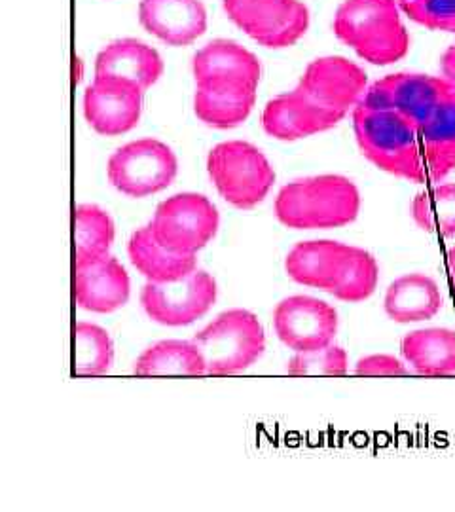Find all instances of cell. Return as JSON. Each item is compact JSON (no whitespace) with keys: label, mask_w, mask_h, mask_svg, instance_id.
I'll list each match as a JSON object with an SVG mask.
<instances>
[{"label":"cell","mask_w":455,"mask_h":512,"mask_svg":"<svg viewBox=\"0 0 455 512\" xmlns=\"http://www.w3.org/2000/svg\"><path fill=\"white\" fill-rule=\"evenodd\" d=\"M378 279H380V266L376 258L364 249L351 247L346 272L330 294L344 302H363L376 291Z\"/></svg>","instance_id":"f1b7e54d"},{"label":"cell","mask_w":455,"mask_h":512,"mask_svg":"<svg viewBox=\"0 0 455 512\" xmlns=\"http://www.w3.org/2000/svg\"><path fill=\"white\" fill-rule=\"evenodd\" d=\"M277 338L296 353H310L332 344L338 330L336 310L313 296H289L273 310Z\"/></svg>","instance_id":"7c38bea8"},{"label":"cell","mask_w":455,"mask_h":512,"mask_svg":"<svg viewBox=\"0 0 455 512\" xmlns=\"http://www.w3.org/2000/svg\"><path fill=\"white\" fill-rule=\"evenodd\" d=\"M440 71L444 80H448L455 86V44H452L440 57Z\"/></svg>","instance_id":"d6a6232c"},{"label":"cell","mask_w":455,"mask_h":512,"mask_svg":"<svg viewBox=\"0 0 455 512\" xmlns=\"http://www.w3.org/2000/svg\"><path fill=\"white\" fill-rule=\"evenodd\" d=\"M143 93L135 82L126 78L95 76L82 99L84 116L99 135H124L141 120Z\"/></svg>","instance_id":"4fadbf2b"},{"label":"cell","mask_w":455,"mask_h":512,"mask_svg":"<svg viewBox=\"0 0 455 512\" xmlns=\"http://www.w3.org/2000/svg\"><path fill=\"white\" fill-rule=\"evenodd\" d=\"M404 361L421 376H454L455 332L450 329H423L402 338Z\"/></svg>","instance_id":"cb8c5ba5"},{"label":"cell","mask_w":455,"mask_h":512,"mask_svg":"<svg viewBox=\"0 0 455 512\" xmlns=\"http://www.w3.org/2000/svg\"><path fill=\"white\" fill-rule=\"evenodd\" d=\"M402 12L419 25L455 33V0H397Z\"/></svg>","instance_id":"4dcf8cb0"},{"label":"cell","mask_w":455,"mask_h":512,"mask_svg":"<svg viewBox=\"0 0 455 512\" xmlns=\"http://www.w3.org/2000/svg\"><path fill=\"white\" fill-rule=\"evenodd\" d=\"M444 306L437 281L425 274L402 275L395 279L383 300V310L397 323H419L433 319Z\"/></svg>","instance_id":"44dd1931"},{"label":"cell","mask_w":455,"mask_h":512,"mask_svg":"<svg viewBox=\"0 0 455 512\" xmlns=\"http://www.w3.org/2000/svg\"><path fill=\"white\" fill-rule=\"evenodd\" d=\"M226 16L264 48L296 44L310 27V12L300 0H222Z\"/></svg>","instance_id":"ba28073f"},{"label":"cell","mask_w":455,"mask_h":512,"mask_svg":"<svg viewBox=\"0 0 455 512\" xmlns=\"http://www.w3.org/2000/svg\"><path fill=\"white\" fill-rule=\"evenodd\" d=\"M73 344V372L76 376H101L112 368L114 344L107 330L91 323H76Z\"/></svg>","instance_id":"484cf974"},{"label":"cell","mask_w":455,"mask_h":512,"mask_svg":"<svg viewBox=\"0 0 455 512\" xmlns=\"http://www.w3.org/2000/svg\"><path fill=\"white\" fill-rule=\"evenodd\" d=\"M340 122L313 105L298 88L273 97L262 112V128L279 141H298L327 131Z\"/></svg>","instance_id":"e0dca14e"},{"label":"cell","mask_w":455,"mask_h":512,"mask_svg":"<svg viewBox=\"0 0 455 512\" xmlns=\"http://www.w3.org/2000/svg\"><path fill=\"white\" fill-rule=\"evenodd\" d=\"M207 173L220 196L237 209L264 202L275 183V171L260 148L245 141H226L207 156Z\"/></svg>","instance_id":"5b68a950"},{"label":"cell","mask_w":455,"mask_h":512,"mask_svg":"<svg viewBox=\"0 0 455 512\" xmlns=\"http://www.w3.org/2000/svg\"><path fill=\"white\" fill-rule=\"evenodd\" d=\"M454 92V84L444 78L429 74L399 73L389 74L374 82L361 101L397 110L421 131L438 107Z\"/></svg>","instance_id":"8fae6325"},{"label":"cell","mask_w":455,"mask_h":512,"mask_svg":"<svg viewBox=\"0 0 455 512\" xmlns=\"http://www.w3.org/2000/svg\"><path fill=\"white\" fill-rule=\"evenodd\" d=\"M366 73L359 65L340 55L311 61L298 82V90L313 105L342 122L349 109H355L366 93Z\"/></svg>","instance_id":"30bf717a"},{"label":"cell","mask_w":455,"mask_h":512,"mask_svg":"<svg viewBox=\"0 0 455 512\" xmlns=\"http://www.w3.org/2000/svg\"><path fill=\"white\" fill-rule=\"evenodd\" d=\"M133 372L137 376H203L207 368L192 340H164L146 349L135 361Z\"/></svg>","instance_id":"d4e9b609"},{"label":"cell","mask_w":455,"mask_h":512,"mask_svg":"<svg viewBox=\"0 0 455 512\" xmlns=\"http://www.w3.org/2000/svg\"><path fill=\"white\" fill-rule=\"evenodd\" d=\"M351 247L340 241H300L285 258V272L292 281L330 293L346 272Z\"/></svg>","instance_id":"9a60e30c"},{"label":"cell","mask_w":455,"mask_h":512,"mask_svg":"<svg viewBox=\"0 0 455 512\" xmlns=\"http://www.w3.org/2000/svg\"><path fill=\"white\" fill-rule=\"evenodd\" d=\"M128 255L131 264L152 283H173L198 270L196 255L165 249L152 234L150 226H143L131 234Z\"/></svg>","instance_id":"7402d4cb"},{"label":"cell","mask_w":455,"mask_h":512,"mask_svg":"<svg viewBox=\"0 0 455 512\" xmlns=\"http://www.w3.org/2000/svg\"><path fill=\"white\" fill-rule=\"evenodd\" d=\"M448 272H450V281L455 289V247L448 251Z\"/></svg>","instance_id":"e575fe53"},{"label":"cell","mask_w":455,"mask_h":512,"mask_svg":"<svg viewBox=\"0 0 455 512\" xmlns=\"http://www.w3.org/2000/svg\"><path fill=\"white\" fill-rule=\"evenodd\" d=\"M355 374H359V376H404V374H408V368L391 355H368L355 365Z\"/></svg>","instance_id":"1f68e13d"},{"label":"cell","mask_w":455,"mask_h":512,"mask_svg":"<svg viewBox=\"0 0 455 512\" xmlns=\"http://www.w3.org/2000/svg\"><path fill=\"white\" fill-rule=\"evenodd\" d=\"M217 207L196 192H182L156 207L150 230L165 249L196 255L219 232Z\"/></svg>","instance_id":"8992f818"},{"label":"cell","mask_w":455,"mask_h":512,"mask_svg":"<svg viewBox=\"0 0 455 512\" xmlns=\"http://www.w3.org/2000/svg\"><path fill=\"white\" fill-rule=\"evenodd\" d=\"M275 217L292 230H327L351 224L361 211V194L342 175H317L283 186L275 198Z\"/></svg>","instance_id":"7a4b0ae2"},{"label":"cell","mask_w":455,"mask_h":512,"mask_svg":"<svg viewBox=\"0 0 455 512\" xmlns=\"http://www.w3.org/2000/svg\"><path fill=\"white\" fill-rule=\"evenodd\" d=\"M353 129L364 156L383 171L414 183H429L419 131L401 112L359 103Z\"/></svg>","instance_id":"6da1fadb"},{"label":"cell","mask_w":455,"mask_h":512,"mask_svg":"<svg viewBox=\"0 0 455 512\" xmlns=\"http://www.w3.org/2000/svg\"><path fill=\"white\" fill-rule=\"evenodd\" d=\"M129 291L128 272L114 256H74V300L82 310H120L129 300Z\"/></svg>","instance_id":"5bb4252c"},{"label":"cell","mask_w":455,"mask_h":512,"mask_svg":"<svg viewBox=\"0 0 455 512\" xmlns=\"http://www.w3.org/2000/svg\"><path fill=\"white\" fill-rule=\"evenodd\" d=\"M334 33L372 65H393L410 50L397 0H346L334 16Z\"/></svg>","instance_id":"3957f363"},{"label":"cell","mask_w":455,"mask_h":512,"mask_svg":"<svg viewBox=\"0 0 455 512\" xmlns=\"http://www.w3.org/2000/svg\"><path fill=\"white\" fill-rule=\"evenodd\" d=\"M82 73H84V63L80 57L74 55L73 59V86H76L80 80H82Z\"/></svg>","instance_id":"836d02e7"},{"label":"cell","mask_w":455,"mask_h":512,"mask_svg":"<svg viewBox=\"0 0 455 512\" xmlns=\"http://www.w3.org/2000/svg\"><path fill=\"white\" fill-rule=\"evenodd\" d=\"M256 90L237 82L198 84L194 112L205 126L217 129L237 128L243 124L256 103Z\"/></svg>","instance_id":"ffe728a7"},{"label":"cell","mask_w":455,"mask_h":512,"mask_svg":"<svg viewBox=\"0 0 455 512\" xmlns=\"http://www.w3.org/2000/svg\"><path fill=\"white\" fill-rule=\"evenodd\" d=\"M179 160L158 139H139L118 148L109 158L110 184L129 198H146L165 190L175 181Z\"/></svg>","instance_id":"52a82bcc"},{"label":"cell","mask_w":455,"mask_h":512,"mask_svg":"<svg viewBox=\"0 0 455 512\" xmlns=\"http://www.w3.org/2000/svg\"><path fill=\"white\" fill-rule=\"evenodd\" d=\"M217 300V281L203 270H196L173 283L148 281L141 291L146 315L165 327H184L198 321Z\"/></svg>","instance_id":"9c48e42d"},{"label":"cell","mask_w":455,"mask_h":512,"mask_svg":"<svg viewBox=\"0 0 455 512\" xmlns=\"http://www.w3.org/2000/svg\"><path fill=\"white\" fill-rule=\"evenodd\" d=\"M291 376H340L347 372V353L340 346L296 353L287 363Z\"/></svg>","instance_id":"f546056e"},{"label":"cell","mask_w":455,"mask_h":512,"mask_svg":"<svg viewBox=\"0 0 455 512\" xmlns=\"http://www.w3.org/2000/svg\"><path fill=\"white\" fill-rule=\"evenodd\" d=\"M429 183L444 181L455 169V92L419 131Z\"/></svg>","instance_id":"603a6c76"},{"label":"cell","mask_w":455,"mask_h":512,"mask_svg":"<svg viewBox=\"0 0 455 512\" xmlns=\"http://www.w3.org/2000/svg\"><path fill=\"white\" fill-rule=\"evenodd\" d=\"M74 256L109 255L114 243V220L97 205L80 203L73 211Z\"/></svg>","instance_id":"4316f807"},{"label":"cell","mask_w":455,"mask_h":512,"mask_svg":"<svg viewBox=\"0 0 455 512\" xmlns=\"http://www.w3.org/2000/svg\"><path fill=\"white\" fill-rule=\"evenodd\" d=\"M412 217L427 234L455 236V184H442L418 194L412 202Z\"/></svg>","instance_id":"83f0119b"},{"label":"cell","mask_w":455,"mask_h":512,"mask_svg":"<svg viewBox=\"0 0 455 512\" xmlns=\"http://www.w3.org/2000/svg\"><path fill=\"white\" fill-rule=\"evenodd\" d=\"M164 74L160 54L141 40L122 38L110 42L95 59V76H118L135 82L143 92Z\"/></svg>","instance_id":"d6986e66"},{"label":"cell","mask_w":455,"mask_h":512,"mask_svg":"<svg viewBox=\"0 0 455 512\" xmlns=\"http://www.w3.org/2000/svg\"><path fill=\"white\" fill-rule=\"evenodd\" d=\"M196 86L205 82H237L258 88L262 67L255 54L234 40H213L192 59Z\"/></svg>","instance_id":"ac0fdd59"},{"label":"cell","mask_w":455,"mask_h":512,"mask_svg":"<svg viewBox=\"0 0 455 512\" xmlns=\"http://www.w3.org/2000/svg\"><path fill=\"white\" fill-rule=\"evenodd\" d=\"M192 342L205 359L207 374L232 376L255 365L262 357L266 334L253 311L236 308L220 313Z\"/></svg>","instance_id":"277c9868"},{"label":"cell","mask_w":455,"mask_h":512,"mask_svg":"<svg viewBox=\"0 0 455 512\" xmlns=\"http://www.w3.org/2000/svg\"><path fill=\"white\" fill-rule=\"evenodd\" d=\"M139 21L169 46H190L205 33L207 12L201 0H141Z\"/></svg>","instance_id":"2e32d148"}]
</instances>
